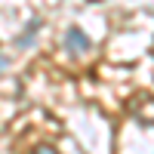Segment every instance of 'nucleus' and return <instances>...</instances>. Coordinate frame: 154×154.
<instances>
[{"label": "nucleus", "mask_w": 154, "mask_h": 154, "mask_svg": "<svg viewBox=\"0 0 154 154\" xmlns=\"http://www.w3.org/2000/svg\"><path fill=\"white\" fill-rule=\"evenodd\" d=\"M65 49H68L71 56H83V53L93 49V40H89L80 28H68L65 31Z\"/></svg>", "instance_id": "obj_1"}, {"label": "nucleus", "mask_w": 154, "mask_h": 154, "mask_svg": "<svg viewBox=\"0 0 154 154\" xmlns=\"http://www.w3.org/2000/svg\"><path fill=\"white\" fill-rule=\"evenodd\" d=\"M37 28H40V19H34V22H31V28H28V31H25V34L19 37V46H31V43H34L31 37H34V31H37Z\"/></svg>", "instance_id": "obj_2"}, {"label": "nucleus", "mask_w": 154, "mask_h": 154, "mask_svg": "<svg viewBox=\"0 0 154 154\" xmlns=\"http://www.w3.org/2000/svg\"><path fill=\"white\" fill-rule=\"evenodd\" d=\"M31 154H59V151H56L53 145H37V148H34Z\"/></svg>", "instance_id": "obj_3"}]
</instances>
